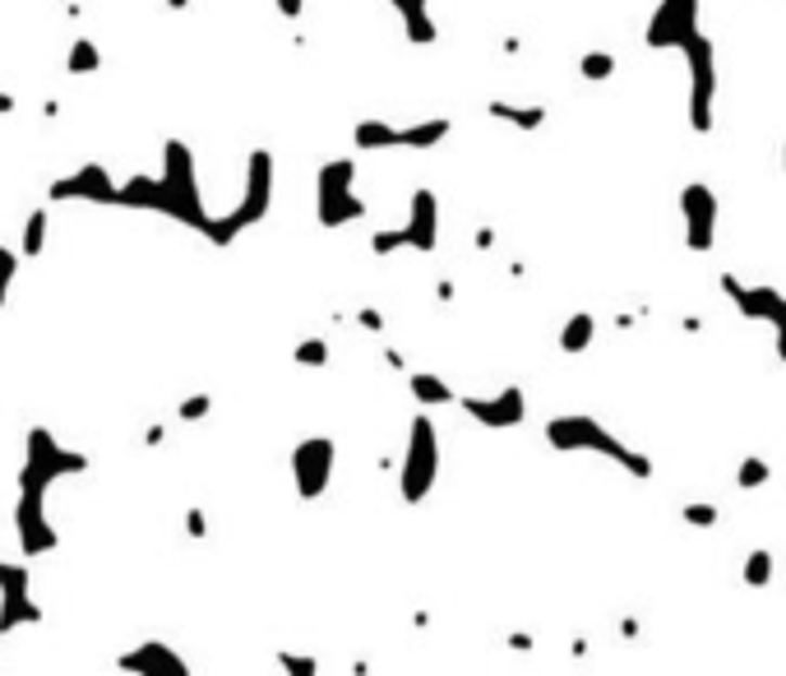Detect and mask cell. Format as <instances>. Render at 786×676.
<instances>
[{
  "instance_id": "6da1fadb",
  "label": "cell",
  "mask_w": 786,
  "mask_h": 676,
  "mask_svg": "<svg viewBox=\"0 0 786 676\" xmlns=\"http://www.w3.org/2000/svg\"><path fill=\"white\" fill-rule=\"evenodd\" d=\"M89 473V455L69 449L56 441L51 426H28L24 436V463H20V500H14V537H20V557L38 561L51 557L61 547V533L51 524L47 500L56 492V482L65 477H83Z\"/></svg>"
},
{
  "instance_id": "7a4b0ae2",
  "label": "cell",
  "mask_w": 786,
  "mask_h": 676,
  "mask_svg": "<svg viewBox=\"0 0 786 676\" xmlns=\"http://www.w3.org/2000/svg\"><path fill=\"white\" fill-rule=\"evenodd\" d=\"M112 209H149L163 214L181 228L199 232L204 241L218 246V218L204 209V190H199V171H195V153L181 140L163 144V167L153 171H134L130 181H116V204Z\"/></svg>"
},
{
  "instance_id": "3957f363",
  "label": "cell",
  "mask_w": 786,
  "mask_h": 676,
  "mask_svg": "<svg viewBox=\"0 0 786 676\" xmlns=\"http://www.w3.org/2000/svg\"><path fill=\"white\" fill-rule=\"evenodd\" d=\"M546 445L555 449V455H597L606 463H616L620 473H629L634 482H648L657 473L643 449L624 445L616 431H610L606 422H597L592 412H560V418H551L546 422Z\"/></svg>"
},
{
  "instance_id": "277c9868",
  "label": "cell",
  "mask_w": 786,
  "mask_h": 676,
  "mask_svg": "<svg viewBox=\"0 0 786 676\" xmlns=\"http://www.w3.org/2000/svg\"><path fill=\"white\" fill-rule=\"evenodd\" d=\"M440 482V426L430 412H416L408 426V445H403V463H398V496L403 506H422Z\"/></svg>"
},
{
  "instance_id": "5b68a950",
  "label": "cell",
  "mask_w": 786,
  "mask_h": 676,
  "mask_svg": "<svg viewBox=\"0 0 786 676\" xmlns=\"http://www.w3.org/2000/svg\"><path fill=\"white\" fill-rule=\"evenodd\" d=\"M269 204H273V153L255 149L250 163H246V181H241V200L218 218V246H232L246 228L265 222Z\"/></svg>"
},
{
  "instance_id": "8992f818",
  "label": "cell",
  "mask_w": 786,
  "mask_h": 676,
  "mask_svg": "<svg viewBox=\"0 0 786 676\" xmlns=\"http://www.w3.org/2000/svg\"><path fill=\"white\" fill-rule=\"evenodd\" d=\"M690 71V130L694 135H712V120H718V42L708 33H694V38L680 47Z\"/></svg>"
},
{
  "instance_id": "52a82bcc",
  "label": "cell",
  "mask_w": 786,
  "mask_h": 676,
  "mask_svg": "<svg viewBox=\"0 0 786 676\" xmlns=\"http://www.w3.org/2000/svg\"><path fill=\"white\" fill-rule=\"evenodd\" d=\"M314 218H320V228H328V232L365 218V200L357 195V163L352 158H334V163L320 167V177H314Z\"/></svg>"
},
{
  "instance_id": "ba28073f",
  "label": "cell",
  "mask_w": 786,
  "mask_h": 676,
  "mask_svg": "<svg viewBox=\"0 0 786 676\" xmlns=\"http://www.w3.org/2000/svg\"><path fill=\"white\" fill-rule=\"evenodd\" d=\"M440 246V200L435 190H412V209L403 218V228H384L371 237V251L375 255H394V251H422L430 255Z\"/></svg>"
},
{
  "instance_id": "9c48e42d",
  "label": "cell",
  "mask_w": 786,
  "mask_h": 676,
  "mask_svg": "<svg viewBox=\"0 0 786 676\" xmlns=\"http://www.w3.org/2000/svg\"><path fill=\"white\" fill-rule=\"evenodd\" d=\"M449 116H430V120H416V126H389V120H361L352 130L357 149L365 153H389V149H435L449 140Z\"/></svg>"
},
{
  "instance_id": "30bf717a",
  "label": "cell",
  "mask_w": 786,
  "mask_h": 676,
  "mask_svg": "<svg viewBox=\"0 0 786 676\" xmlns=\"http://www.w3.org/2000/svg\"><path fill=\"white\" fill-rule=\"evenodd\" d=\"M42 626V602L33 598V565L0 561V635Z\"/></svg>"
},
{
  "instance_id": "8fae6325",
  "label": "cell",
  "mask_w": 786,
  "mask_h": 676,
  "mask_svg": "<svg viewBox=\"0 0 786 676\" xmlns=\"http://www.w3.org/2000/svg\"><path fill=\"white\" fill-rule=\"evenodd\" d=\"M334 468H338V441L334 436H306L292 445V482L301 500H320L334 487Z\"/></svg>"
},
{
  "instance_id": "7c38bea8",
  "label": "cell",
  "mask_w": 786,
  "mask_h": 676,
  "mask_svg": "<svg viewBox=\"0 0 786 676\" xmlns=\"http://www.w3.org/2000/svg\"><path fill=\"white\" fill-rule=\"evenodd\" d=\"M680 222H685V246L694 255H708L718 246V222H722V200L708 181H685L680 186Z\"/></svg>"
},
{
  "instance_id": "4fadbf2b",
  "label": "cell",
  "mask_w": 786,
  "mask_h": 676,
  "mask_svg": "<svg viewBox=\"0 0 786 676\" xmlns=\"http://www.w3.org/2000/svg\"><path fill=\"white\" fill-rule=\"evenodd\" d=\"M718 288H722V297L736 306L745 320L768 324L773 334H786V292L782 288H773V283H740L736 273H722Z\"/></svg>"
},
{
  "instance_id": "5bb4252c",
  "label": "cell",
  "mask_w": 786,
  "mask_h": 676,
  "mask_svg": "<svg viewBox=\"0 0 786 676\" xmlns=\"http://www.w3.org/2000/svg\"><path fill=\"white\" fill-rule=\"evenodd\" d=\"M698 10L704 0H657V10L648 14V28H643V42L653 51H680L698 28Z\"/></svg>"
},
{
  "instance_id": "9a60e30c",
  "label": "cell",
  "mask_w": 786,
  "mask_h": 676,
  "mask_svg": "<svg viewBox=\"0 0 786 676\" xmlns=\"http://www.w3.org/2000/svg\"><path fill=\"white\" fill-rule=\"evenodd\" d=\"M459 408L486 431H514L528 422V394L518 385H504L495 394H459Z\"/></svg>"
},
{
  "instance_id": "2e32d148",
  "label": "cell",
  "mask_w": 786,
  "mask_h": 676,
  "mask_svg": "<svg viewBox=\"0 0 786 676\" xmlns=\"http://www.w3.org/2000/svg\"><path fill=\"white\" fill-rule=\"evenodd\" d=\"M116 672L126 676H195L185 663V653L167 639H139L126 653H116Z\"/></svg>"
},
{
  "instance_id": "e0dca14e",
  "label": "cell",
  "mask_w": 786,
  "mask_h": 676,
  "mask_svg": "<svg viewBox=\"0 0 786 676\" xmlns=\"http://www.w3.org/2000/svg\"><path fill=\"white\" fill-rule=\"evenodd\" d=\"M51 200H83V204H116V181L102 163H83L79 171L51 181Z\"/></svg>"
},
{
  "instance_id": "ac0fdd59",
  "label": "cell",
  "mask_w": 786,
  "mask_h": 676,
  "mask_svg": "<svg viewBox=\"0 0 786 676\" xmlns=\"http://www.w3.org/2000/svg\"><path fill=\"white\" fill-rule=\"evenodd\" d=\"M408 394H412V404L422 408V412L459 404V394H453V385H449L444 375H435V371H408Z\"/></svg>"
},
{
  "instance_id": "d6986e66",
  "label": "cell",
  "mask_w": 786,
  "mask_h": 676,
  "mask_svg": "<svg viewBox=\"0 0 786 676\" xmlns=\"http://www.w3.org/2000/svg\"><path fill=\"white\" fill-rule=\"evenodd\" d=\"M592 339H597V316H592V310H574V316L560 324V353H569V357L588 353Z\"/></svg>"
},
{
  "instance_id": "ffe728a7",
  "label": "cell",
  "mask_w": 786,
  "mask_h": 676,
  "mask_svg": "<svg viewBox=\"0 0 786 676\" xmlns=\"http://www.w3.org/2000/svg\"><path fill=\"white\" fill-rule=\"evenodd\" d=\"M486 116L495 120H510L514 130H541L546 126V107H514V102H486Z\"/></svg>"
},
{
  "instance_id": "44dd1931",
  "label": "cell",
  "mask_w": 786,
  "mask_h": 676,
  "mask_svg": "<svg viewBox=\"0 0 786 676\" xmlns=\"http://www.w3.org/2000/svg\"><path fill=\"white\" fill-rule=\"evenodd\" d=\"M389 5L403 14V24H408V38L412 42H435V24H430V14H426V0H389Z\"/></svg>"
},
{
  "instance_id": "7402d4cb",
  "label": "cell",
  "mask_w": 786,
  "mask_h": 676,
  "mask_svg": "<svg viewBox=\"0 0 786 676\" xmlns=\"http://www.w3.org/2000/svg\"><path fill=\"white\" fill-rule=\"evenodd\" d=\"M768 482H773V463H768L763 455H745L736 463V487L740 492H759V487H768Z\"/></svg>"
},
{
  "instance_id": "603a6c76",
  "label": "cell",
  "mask_w": 786,
  "mask_h": 676,
  "mask_svg": "<svg viewBox=\"0 0 786 676\" xmlns=\"http://www.w3.org/2000/svg\"><path fill=\"white\" fill-rule=\"evenodd\" d=\"M740 579H745V588H755V594L773 584V551H768V547H755V551H749Z\"/></svg>"
},
{
  "instance_id": "cb8c5ba5",
  "label": "cell",
  "mask_w": 786,
  "mask_h": 676,
  "mask_svg": "<svg viewBox=\"0 0 786 676\" xmlns=\"http://www.w3.org/2000/svg\"><path fill=\"white\" fill-rule=\"evenodd\" d=\"M278 676H320V658L314 653H296V649H278L273 653Z\"/></svg>"
},
{
  "instance_id": "d4e9b609",
  "label": "cell",
  "mask_w": 786,
  "mask_h": 676,
  "mask_svg": "<svg viewBox=\"0 0 786 676\" xmlns=\"http://www.w3.org/2000/svg\"><path fill=\"white\" fill-rule=\"evenodd\" d=\"M42 246H47V209H33L28 222H24V246H20V255L24 259H38Z\"/></svg>"
},
{
  "instance_id": "484cf974",
  "label": "cell",
  "mask_w": 786,
  "mask_h": 676,
  "mask_svg": "<svg viewBox=\"0 0 786 676\" xmlns=\"http://www.w3.org/2000/svg\"><path fill=\"white\" fill-rule=\"evenodd\" d=\"M680 519H685L690 528H718L722 510L712 506V500H685V506H680Z\"/></svg>"
},
{
  "instance_id": "4316f807",
  "label": "cell",
  "mask_w": 786,
  "mask_h": 676,
  "mask_svg": "<svg viewBox=\"0 0 786 676\" xmlns=\"http://www.w3.org/2000/svg\"><path fill=\"white\" fill-rule=\"evenodd\" d=\"M579 75L588 84H606L610 75H616V56H610V51H588V56L579 61Z\"/></svg>"
},
{
  "instance_id": "83f0119b",
  "label": "cell",
  "mask_w": 786,
  "mask_h": 676,
  "mask_svg": "<svg viewBox=\"0 0 786 676\" xmlns=\"http://www.w3.org/2000/svg\"><path fill=\"white\" fill-rule=\"evenodd\" d=\"M102 71V56H98V42L89 38H79L75 47H69V75H93Z\"/></svg>"
},
{
  "instance_id": "f1b7e54d",
  "label": "cell",
  "mask_w": 786,
  "mask_h": 676,
  "mask_svg": "<svg viewBox=\"0 0 786 676\" xmlns=\"http://www.w3.org/2000/svg\"><path fill=\"white\" fill-rule=\"evenodd\" d=\"M292 357H296V367H328V343L324 339H301Z\"/></svg>"
},
{
  "instance_id": "f546056e",
  "label": "cell",
  "mask_w": 786,
  "mask_h": 676,
  "mask_svg": "<svg viewBox=\"0 0 786 676\" xmlns=\"http://www.w3.org/2000/svg\"><path fill=\"white\" fill-rule=\"evenodd\" d=\"M208 408H214V394H190V398H181L177 418H181V422H204Z\"/></svg>"
},
{
  "instance_id": "4dcf8cb0",
  "label": "cell",
  "mask_w": 786,
  "mask_h": 676,
  "mask_svg": "<svg viewBox=\"0 0 786 676\" xmlns=\"http://www.w3.org/2000/svg\"><path fill=\"white\" fill-rule=\"evenodd\" d=\"M14 273H20V251L0 246V306H5V297H10V283H14Z\"/></svg>"
},
{
  "instance_id": "1f68e13d",
  "label": "cell",
  "mask_w": 786,
  "mask_h": 676,
  "mask_svg": "<svg viewBox=\"0 0 786 676\" xmlns=\"http://www.w3.org/2000/svg\"><path fill=\"white\" fill-rule=\"evenodd\" d=\"M185 533H190V537H208V519H204V510H199V506H190V510H185Z\"/></svg>"
},
{
  "instance_id": "d6a6232c",
  "label": "cell",
  "mask_w": 786,
  "mask_h": 676,
  "mask_svg": "<svg viewBox=\"0 0 786 676\" xmlns=\"http://www.w3.org/2000/svg\"><path fill=\"white\" fill-rule=\"evenodd\" d=\"M301 5L306 0H278V14H283V20H301Z\"/></svg>"
},
{
  "instance_id": "836d02e7",
  "label": "cell",
  "mask_w": 786,
  "mask_h": 676,
  "mask_svg": "<svg viewBox=\"0 0 786 676\" xmlns=\"http://www.w3.org/2000/svg\"><path fill=\"white\" fill-rule=\"evenodd\" d=\"M357 320H361V329H375V334H379V329H384V316H379V310H361V316H357Z\"/></svg>"
},
{
  "instance_id": "e575fe53",
  "label": "cell",
  "mask_w": 786,
  "mask_h": 676,
  "mask_svg": "<svg viewBox=\"0 0 786 676\" xmlns=\"http://www.w3.org/2000/svg\"><path fill=\"white\" fill-rule=\"evenodd\" d=\"M0 112H14V98L10 93H0Z\"/></svg>"
},
{
  "instance_id": "d590c367",
  "label": "cell",
  "mask_w": 786,
  "mask_h": 676,
  "mask_svg": "<svg viewBox=\"0 0 786 676\" xmlns=\"http://www.w3.org/2000/svg\"><path fill=\"white\" fill-rule=\"evenodd\" d=\"M167 5H171V10H190V0H167Z\"/></svg>"
},
{
  "instance_id": "8d00e7d4",
  "label": "cell",
  "mask_w": 786,
  "mask_h": 676,
  "mask_svg": "<svg viewBox=\"0 0 786 676\" xmlns=\"http://www.w3.org/2000/svg\"><path fill=\"white\" fill-rule=\"evenodd\" d=\"M782 177H786V140H782Z\"/></svg>"
}]
</instances>
